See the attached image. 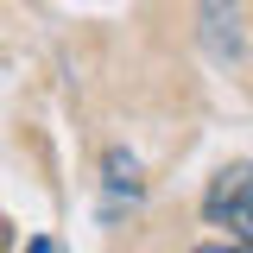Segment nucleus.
Masks as SVG:
<instances>
[{"instance_id": "f257e3e1", "label": "nucleus", "mask_w": 253, "mask_h": 253, "mask_svg": "<svg viewBox=\"0 0 253 253\" xmlns=\"http://www.w3.org/2000/svg\"><path fill=\"white\" fill-rule=\"evenodd\" d=\"M196 38L215 63H241L247 38H241V0H196Z\"/></svg>"}, {"instance_id": "f03ea898", "label": "nucleus", "mask_w": 253, "mask_h": 253, "mask_svg": "<svg viewBox=\"0 0 253 253\" xmlns=\"http://www.w3.org/2000/svg\"><path fill=\"white\" fill-rule=\"evenodd\" d=\"M101 190H108V215H121V203H139V196H146V184H139V158L114 146V152L101 158Z\"/></svg>"}, {"instance_id": "7ed1b4c3", "label": "nucleus", "mask_w": 253, "mask_h": 253, "mask_svg": "<svg viewBox=\"0 0 253 253\" xmlns=\"http://www.w3.org/2000/svg\"><path fill=\"white\" fill-rule=\"evenodd\" d=\"M253 196V165H228V171H215V184H209V196H203V215L221 221L234 203H247Z\"/></svg>"}, {"instance_id": "20e7f679", "label": "nucleus", "mask_w": 253, "mask_h": 253, "mask_svg": "<svg viewBox=\"0 0 253 253\" xmlns=\"http://www.w3.org/2000/svg\"><path fill=\"white\" fill-rule=\"evenodd\" d=\"M221 221H228V234H234L241 247H253V196H247V203H234V209H228Z\"/></svg>"}, {"instance_id": "39448f33", "label": "nucleus", "mask_w": 253, "mask_h": 253, "mask_svg": "<svg viewBox=\"0 0 253 253\" xmlns=\"http://www.w3.org/2000/svg\"><path fill=\"white\" fill-rule=\"evenodd\" d=\"M190 253H247V247H190Z\"/></svg>"}, {"instance_id": "423d86ee", "label": "nucleus", "mask_w": 253, "mask_h": 253, "mask_svg": "<svg viewBox=\"0 0 253 253\" xmlns=\"http://www.w3.org/2000/svg\"><path fill=\"white\" fill-rule=\"evenodd\" d=\"M0 241H6V234H0Z\"/></svg>"}]
</instances>
